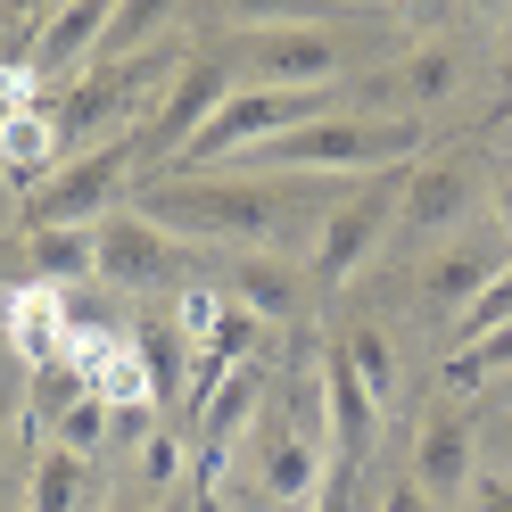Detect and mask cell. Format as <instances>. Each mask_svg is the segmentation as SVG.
I'll return each instance as SVG.
<instances>
[{
  "label": "cell",
  "mask_w": 512,
  "mask_h": 512,
  "mask_svg": "<svg viewBox=\"0 0 512 512\" xmlns=\"http://www.w3.org/2000/svg\"><path fill=\"white\" fill-rule=\"evenodd\" d=\"M347 199L331 174H149L133 190V207L174 240H215V248H240V240H265L273 256H290L298 240L323 232V215Z\"/></svg>",
  "instance_id": "6da1fadb"
},
{
  "label": "cell",
  "mask_w": 512,
  "mask_h": 512,
  "mask_svg": "<svg viewBox=\"0 0 512 512\" xmlns=\"http://www.w3.org/2000/svg\"><path fill=\"white\" fill-rule=\"evenodd\" d=\"M174 75H182L174 50H133V58H100V67H83V75L50 100V141L83 157V149H108V141H124V133H141Z\"/></svg>",
  "instance_id": "7a4b0ae2"
},
{
  "label": "cell",
  "mask_w": 512,
  "mask_h": 512,
  "mask_svg": "<svg viewBox=\"0 0 512 512\" xmlns=\"http://www.w3.org/2000/svg\"><path fill=\"white\" fill-rule=\"evenodd\" d=\"M422 157V124L413 116H323V124H298L265 149H248L240 166L256 174H389Z\"/></svg>",
  "instance_id": "3957f363"
},
{
  "label": "cell",
  "mask_w": 512,
  "mask_h": 512,
  "mask_svg": "<svg viewBox=\"0 0 512 512\" xmlns=\"http://www.w3.org/2000/svg\"><path fill=\"white\" fill-rule=\"evenodd\" d=\"M133 166H141V133H124V141H108V149H83V157H67L34 199H25V232H91L100 215H116V199H124V182H133Z\"/></svg>",
  "instance_id": "277c9868"
},
{
  "label": "cell",
  "mask_w": 512,
  "mask_h": 512,
  "mask_svg": "<svg viewBox=\"0 0 512 512\" xmlns=\"http://www.w3.org/2000/svg\"><path fill=\"white\" fill-rule=\"evenodd\" d=\"M397 207H405V166L347 190V199L323 215V232H314V281H323V290H347V281L380 256V240L397 232Z\"/></svg>",
  "instance_id": "5b68a950"
},
{
  "label": "cell",
  "mask_w": 512,
  "mask_h": 512,
  "mask_svg": "<svg viewBox=\"0 0 512 512\" xmlns=\"http://www.w3.org/2000/svg\"><path fill=\"white\" fill-rule=\"evenodd\" d=\"M91 248H100V281L108 290H133V298H182V240L157 232L141 207H116L91 223Z\"/></svg>",
  "instance_id": "8992f818"
},
{
  "label": "cell",
  "mask_w": 512,
  "mask_h": 512,
  "mask_svg": "<svg viewBox=\"0 0 512 512\" xmlns=\"http://www.w3.org/2000/svg\"><path fill=\"white\" fill-rule=\"evenodd\" d=\"M331 446L314 438L290 405H265L256 413V430H248V488L265 496V504H314L323 496V479H331Z\"/></svg>",
  "instance_id": "52a82bcc"
},
{
  "label": "cell",
  "mask_w": 512,
  "mask_h": 512,
  "mask_svg": "<svg viewBox=\"0 0 512 512\" xmlns=\"http://www.w3.org/2000/svg\"><path fill=\"white\" fill-rule=\"evenodd\" d=\"M488 199V174H479L471 149H446V157H413L405 166V207H397V232L405 240H455L471 207Z\"/></svg>",
  "instance_id": "ba28073f"
},
{
  "label": "cell",
  "mask_w": 512,
  "mask_h": 512,
  "mask_svg": "<svg viewBox=\"0 0 512 512\" xmlns=\"http://www.w3.org/2000/svg\"><path fill=\"white\" fill-rule=\"evenodd\" d=\"M240 83L331 91L339 83V42L323 34V25H265V34H240Z\"/></svg>",
  "instance_id": "9c48e42d"
},
{
  "label": "cell",
  "mask_w": 512,
  "mask_h": 512,
  "mask_svg": "<svg viewBox=\"0 0 512 512\" xmlns=\"http://www.w3.org/2000/svg\"><path fill=\"white\" fill-rule=\"evenodd\" d=\"M223 100H232V67H223V58H182V75L166 83V100H157L149 124H141V157H166L174 166V157L207 133V116Z\"/></svg>",
  "instance_id": "30bf717a"
},
{
  "label": "cell",
  "mask_w": 512,
  "mask_h": 512,
  "mask_svg": "<svg viewBox=\"0 0 512 512\" xmlns=\"http://www.w3.org/2000/svg\"><path fill=\"white\" fill-rule=\"evenodd\" d=\"M273 405V364L248 356L240 372H223V389L190 413V446H199V463H232V446L256 430V413Z\"/></svg>",
  "instance_id": "8fae6325"
},
{
  "label": "cell",
  "mask_w": 512,
  "mask_h": 512,
  "mask_svg": "<svg viewBox=\"0 0 512 512\" xmlns=\"http://www.w3.org/2000/svg\"><path fill=\"white\" fill-rule=\"evenodd\" d=\"M405 479L422 496H438V504H455V496H471V479H479V438L463 430V413H422V430H413V463H405Z\"/></svg>",
  "instance_id": "7c38bea8"
},
{
  "label": "cell",
  "mask_w": 512,
  "mask_h": 512,
  "mask_svg": "<svg viewBox=\"0 0 512 512\" xmlns=\"http://www.w3.org/2000/svg\"><path fill=\"white\" fill-rule=\"evenodd\" d=\"M455 83H463L455 42H413L389 75L364 83V100H389V116H413V124H422V108H446V100H455Z\"/></svg>",
  "instance_id": "4fadbf2b"
},
{
  "label": "cell",
  "mask_w": 512,
  "mask_h": 512,
  "mask_svg": "<svg viewBox=\"0 0 512 512\" xmlns=\"http://www.w3.org/2000/svg\"><path fill=\"white\" fill-rule=\"evenodd\" d=\"M108 17H116V0H67L58 17H42L34 50H25V75H75L108 42Z\"/></svg>",
  "instance_id": "5bb4252c"
},
{
  "label": "cell",
  "mask_w": 512,
  "mask_h": 512,
  "mask_svg": "<svg viewBox=\"0 0 512 512\" xmlns=\"http://www.w3.org/2000/svg\"><path fill=\"white\" fill-rule=\"evenodd\" d=\"M323 397H331V455L339 463H364L372 455V430H380V397L364 389V372L339 356H323Z\"/></svg>",
  "instance_id": "9a60e30c"
},
{
  "label": "cell",
  "mask_w": 512,
  "mask_h": 512,
  "mask_svg": "<svg viewBox=\"0 0 512 512\" xmlns=\"http://www.w3.org/2000/svg\"><path fill=\"white\" fill-rule=\"evenodd\" d=\"M223 298H232V306H248L256 323H290V314H298V298H306V273L290 265V256L256 248V256H240V265H232Z\"/></svg>",
  "instance_id": "2e32d148"
},
{
  "label": "cell",
  "mask_w": 512,
  "mask_h": 512,
  "mask_svg": "<svg viewBox=\"0 0 512 512\" xmlns=\"http://www.w3.org/2000/svg\"><path fill=\"white\" fill-rule=\"evenodd\" d=\"M504 265H512V256H504V248H488V240H446V248L430 256V273H422V298L463 314V306H471L479 290H488V281H496Z\"/></svg>",
  "instance_id": "e0dca14e"
},
{
  "label": "cell",
  "mask_w": 512,
  "mask_h": 512,
  "mask_svg": "<svg viewBox=\"0 0 512 512\" xmlns=\"http://www.w3.org/2000/svg\"><path fill=\"white\" fill-rule=\"evenodd\" d=\"M9 347H17V364L25 372H42V364H58L67 356V290H17L9 298Z\"/></svg>",
  "instance_id": "ac0fdd59"
},
{
  "label": "cell",
  "mask_w": 512,
  "mask_h": 512,
  "mask_svg": "<svg viewBox=\"0 0 512 512\" xmlns=\"http://www.w3.org/2000/svg\"><path fill=\"white\" fill-rule=\"evenodd\" d=\"M133 356H141V372H149V405H174V397L190 389V339H182V323H166V314H141Z\"/></svg>",
  "instance_id": "d6986e66"
},
{
  "label": "cell",
  "mask_w": 512,
  "mask_h": 512,
  "mask_svg": "<svg viewBox=\"0 0 512 512\" xmlns=\"http://www.w3.org/2000/svg\"><path fill=\"white\" fill-rule=\"evenodd\" d=\"M50 157H58V141H50V116H42V100H34V108L9 124V133H0V174L34 199V190L50 182Z\"/></svg>",
  "instance_id": "ffe728a7"
},
{
  "label": "cell",
  "mask_w": 512,
  "mask_h": 512,
  "mask_svg": "<svg viewBox=\"0 0 512 512\" xmlns=\"http://www.w3.org/2000/svg\"><path fill=\"white\" fill-rule=\"evenodd\" d=\"M25 265L42 290H67V281H100V248L91 232H25Z\"/></svg>",
  "instance_id": "44dd1931"
},
{
  "label": "cell",
  "mask_w": 512,
  "mask_h": 512,
  "mask_svg": "<svg viewBox=\"0 0 512 512\" xmlns=\"http://www.w3.org/2000/svg\"><path fill=\"white\" fill-rule=\"evenodd\" d=\"M83 397H91V372H83L75 356H58V364H42V372H34V389H25V422H34V430L50 422V430H58Z\"/></svg>",
  "instance_id": "7402d4cb"
},
{
  "label": "cell",
  "mask_w": 512,
  "mask_h": 512,
  "mask_svg": "<svg viewBox=\"0 0 512 512\" xmlns=\"http://www.w3.org/2000/svg\"><path fill=\"white\" fill-rule=\"evenodd\" d=\"M91 488V463L67 455V446H42L34 455V496H25V512H75Z\"/></svg>",
  "instance_id": "603a6c76"
},
{
  "label": "cell",
  "mask_w": 512,
  "mask_h": 512,
  "mask_svg": "<svg viewBox=\"0 0 512 512\" xmlns=\"http://www.w3.org/2000/svg\"><path fill=\"white\" fill-rule=\"evenodd\" d=\"M174 9H182V0H116V17H108V42H100V58H133V50H149V42L174 25Z\"/></svg>",
  "instance_id": "cb8c5ba5"
},
{
  "label": "cell",
  "mask_w": 512,
  "mask_h": 512,
  "mask_svg": "<svg viewBox=\"0 0 512 512\" xmlns=\"http://www.w3.org/2000/svg\"><path fill=\"white\" fill-rule=\"evenodd\" d=\"M339 356H347V364L364 372V389H372L380 405H389V389H397V347H389V331H372V323H356V331L339 339Z\"/></svg>",
  "instance_id": "d4e9b609"
},
{
  "label": "cell",
  "mask_w": 512,
  "mask_h": 512,
  "mask_svg": "<svg viewBox=\"0 0 512 512\" xmlns=\"http://www.w3.org/2000/svg\"><path fill=\"white\" fill-rule=\"evenodd\" d=\"M512 323V265L488 281V290H479L463 314H455V347H471V339H488V331H504Z\"/></svg>",
  "instance_id": "484cf974"
},
{
  "label": "cell",
  "mask_w": 512,
  "mask_h": 512,
  "mask_svg": "<svg viewBox=\"0 0 512 512\" xmlns=\"http://www.w3.org/2000/svg\"><path fill=\"white\" fill-rule=\"evenodd\" d=\"M182 471H190L182 438H174V430H141V488H149V496H174Z\"/></svg>",
  "instance_id": "4316f807"
},
{
  "label": "cell",
  "mask_w": 512,
  "mask_h": 512,
  "mask_svg": "<svg viewBox=\"0 0 512 512\" xmlns=\"http://www.w3.org/2000/svg\"><path fill=\"white\" fill-rule=\"evenodd\" d=\"M223 314H232V298H223V290H207V281H190V290L174 298V323H182V339H190V356H199V347L215 339V323H223Z\"/></svg>",
  "instance_id": "83f0119b"
},
{
  "label": "cell",
  "mask_w": 512,
  "mask_h": 512,
  "mask_svg": "<svg viewBox=\"0 0 512 512\" xmlns=\"http://www.w3.org/2000/svg\"><path fill=\"white\" fill-rule=\"evenodd\" d=\"M108 430H116V405L108 397H83L75 413H67V422H58V446H67V455H100V446H108Z\"/></svg>",
  "instance_id": "f1b7e54d"
},
{
  "label": "cell",
  "mask_w": 512,
  "mask_h": 512,
  "mask_svg": "<svg viewBox=\"0 0 512 512\" xmlns=\"http://www.w3.org/2000/svg\"><path fill=\"white\" fill-rule=\"evenodd\" d=\"M223 9H232L248 34H265V25H306V17H314V0H223Z\"/></svg>",
  "instance_id": "f546056e"
},
{
  "label": "cell",
  "mask_w": 512,
  "mask_h": 512,
  "mask_svg": "<svg viewBox=\"0 0 512 512\" xmlns=\"http://www.w3.org/2000/svg\"><path fill=\"white\" fill-rule=\"evenodd\" d=\"M25 108H34V83H25V67H0V133H9Z\"/></svg>",
  "instance_id": "4dcf8cb0"
},
{
  "label": "cell",
  "mask_w": 512,
  "mask_h": 512,
  "mask_svg": "<svg viewBox=\"0 0 512 512\" xmlns=\"http://www.w3.org/2000/svg\"><path fill=\"white\" fill-rule=\"evenodd\" d=\"M372 512H446V504H438V496H422V488H413V479H389Z\"/></svg>",
  "instance_id": "1f68e13d"
},
{
  "label": "cell",
  "mask_w": 512,
  "mask_h": 512,
  "mask_svg": "<svg viewBox=\"0 0 512 512\" xmlns=\"http://www.w3.org/2000/svg\"><path fill=\"white\" fill-rule=\"evenodd\" d=\"M405 9V25H422L430 42H446V17H455V0H397Z\"/></svg>",
  "instance_id": "d6a6232c"
},
{
  "label": "cell",
  "mask_w": 512,
  "mask_h": 512,
  "mask_svg": "<svg viewBox=\"0 0 512 512\" xmlns=\"http://www.w3.org/2000/svg\"><path fill=\"white\" fill-rule=\"evenodd\" d=\"M471 496H479V512H512V471H479Z\"/></svg>",
  "instance_id": "836d02e7"
},
{
  "label": "cell",
  "mask_w": 512,
  "mask_h": 512,
  "mask_svg": "<svg viewBox=\"0 0 512 512\" xmlns=\"http://www.w3.org/2000/svg\"><path fill=\"white\" fill-rule=\"evenodd\" d=\"M488 455H496V471H512V405H496V430H488Z\"/></svg>",
  "instance_id": "e575fe53"
},
{
  "label": "cell",
  "mask_w": 512,
  "mask_h": 512,
  "mask_svg": "<svg viewBox=\"0 0 512 512\" xmlns=\"http://www.w3.org/2000/svg\"><path fill=\"white\" fill-rule=\"evenodd\" d=\"M0 9H9V17H58L67 0H0Z\"/></svg>",
  "instance_id": "d590c367"
},
{
  "label": "cell",
  "mask_w": 512,
  "mask_h": 512,
  "mask_svg": "<svg viewBox=\"0 0 512 512\" xmlns=\"http://www.w3.org/2000/svg\"><path fill=\"white\" fill-rule=\"evenodd\" d=\"M496 223H504V232H512V166L496 174Z\"/></svg>",
  "instance_id": "8d00e7d4"
},
{
  "label": "cell",
  "mask_w": 512,
  "mask_h": 512,
  "mask_svg": "<svg viewBox=\"0 0 512 512\" xmlns=\"http://www.w3.org/2000/svg\"><path fill=\"white\" fill-rule=\"evenodd\" d=\"M157 512H199V488H174V504H157Z\"/></svg>",
  "instance_id": "74e56055"
},
{
  "label": "cell",
  "mask_w": 512,
  "mask_h": 512,
  "mask_svg": "<svg viewBox=\"0 0 512 512\" xmlns=\"http://www.w3.org/2000/svg\"><path fill=\"white\" fill-rule=\"evenodd\" d=\"M108 512H157L149 496H108Z\"/></svg>",
  "instance_id": "f35d334b"
},
{
  "label": "cell",
  "mask_w": 512,
  "mask_h": 512,
  "mask_svg": "<svg viewBox=\"0 0 512 512\" xmlns=\"http://www.w3.org/2000/svg\"><path fill=\"white\" fill-rule=\"evenodd\" d=\"M471 9H479V17H512V0H471Z\"/></svg>",
  "instance_id": "ab89813d"
},
{
  "label": "cell",
  "mask_w": 512,
  "mask_h": 512,
  "mask_svg": "<svg viewBox=\"0 0 512 512\" xmlns=\"http://www.w3.org/2000/svg\"><path fill=\"white\" fill-rule=\"evenodd\" d=\"M496 405H512V372H504V389H496Z\"/></svg>",
  "instance_id": "60d3db41"
},
{
  "label": "cell",
  "mask_w": 512,
  "mask_h": 512,
  "mask_svg": "<svg viewBox=\"0 0 512 512\" xmlns=\"http://www.w3.org/2000/svg\"><path fill=\"white\" fill-rule=\"evenodd\" d=\"M0 67H9V42H0Z\"/></svg>",
  "instance_id": "b9f144b4"
},
{
  "label": "cell",
  "mask_w": 512,
  "mask_h": 512,
  "mask_svg": "<svg viewBox=\"0 0 512 512\" xmlns=\"http://www.w3.org/2000/svg\"><path fill=\"white\" fill-rule=\"evenodd\" d=\"M504 25H512V17H504Z\"/></svg>",
  "instance_id": "7bdbcfd3"
}]
</instances>
